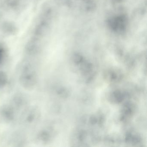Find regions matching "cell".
I'll list each match as a JSON object with an SVG mask.
<instances>
[{
	"label": "cell",
	"instance_id": "1",
	"mask_svg": "<svg viewBox=\"0 0 147 147\" xmlns=\"http://www.w3.org/2000/svg\"><path fill=\"white\" fill-rule=\"evenodd\" d=\"M36 74L33 66H25L21 75L22 84L26 88H32L36 82Z\"/></svg>",
	"mask_w": 147,
	"mask_h": 147
},
{
	"label": "cell",
	"instance_id": "2",
	"mask_svg": "<svg viewBox=\"0 0 147 147\" xmlns=\"http://www.w3.org/2000/svg\"><path fill=\"white\" fill-rule=\"evenodd\" d=\"M7 81V77L5 73L0 72V87L4 86Z\"/></svg>",
	"mask_w": 147,
	"mask_h": 147
}]
</instances>
